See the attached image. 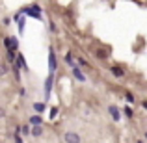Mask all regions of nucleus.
Instances as JSON below:
<instances>
[{"instance_id":"7c9ffc66","label":"nucleus","mask_w":147,"mask_h":143,"mask_svg":"<svg viewBox=\"0 0 147 143\" xmlns=\"http://www.w3.org/2000/svg\"><path fill=\"white\" fill-rule=\"evenodd\" d=\"M145 140H147V132H145Z\"/></svg>"},{"instance_id":"f8f14e48","label":"nucleus","mask_w":147,"mask_h":143,"mask_svg":"<svg viewBox=\"0 0 147 143\" xmlns=\"http://www.w3.org/2000/svg\"><path fill=\"white\" fill-rule=\"evenodd\" d=\"M65 63H67L71 69H73V67H76V61H75V58H73V54H71V52L65 54Z\"/></svg>"},{"instance_id":"20e7f679","label":"nucleus","mask_w":147,"mask_h":143,"mask_svg":"<svg viewBox=\"0 0 147 143\" xmlns=\"http://www.w3.org/2000/svg\"><path fill=\"white\" fill-rule=\"evenodd\" d=\"M63 140H65V143H80L82 138H80V134H76V132H65Z\"/></svg>"},{"instance_id":"cd10ccee","label":"nucleus","mask_w":147,"mask_h":143,"mask_svg":"<svg viewBox=\"0 0 147 143\" xmlns=\"http://www.w3.org/2000/svg\"><path fill=\"white\" fill-rule=\"evenodd\" d=\"M142 106H144V110H145V111H147V99H145V100H144V102H142Z\"/></svg>"},{"instance_id":"aec40b11","label":"nucleus","mask_w":147,"mask_h":143,"mask_svg":"<svg viewBox=\"0 0 147 143\" xmlns=\"http://www.w3.org/2000/svg\"><path fill=\"white\" fill-rule=\"evenodd\" d=\"M11 71H13V75H15V80H17V82H21V73H19V69L15 67V65H11Z\"/></svg>"},{"instance_id":"39448f33","label":"nucleus","mask_w":147,"mask_h":143,"mask_svg":"<svg viewBox=\"0 0 147 143\" xmlns=\"http://www.w3.org/2000/svg\"><path fill=\"white\" fill-rule=\"evenodd\" d=\"M15 67L17 69H22V71H26L28 73V65H26V60H24V56L22 54H17V58H15Z\"/></svg>"},{"instance_id":"5701e85b","label":"nucleus","mask_w":147,"mask_h":143,"mask_svg":"<svg viewBox=\"0 0 147 143\" xmlns=\"http://www.w3.org/2000/svg\"><path fill=\"white\" fill-rule=\"evenodd\" d=\"M75 61L78 63L76 67H88V61H86V60H82V58H78V60H75Z\"/></svg>"},{"instance_id":"393cba45","label":"nucleus","mask_w":147,"mask_h":143,"mask_svg":"<svg viewBox=\"0 0 147 143\" xmlns=\"http://www.w3.org/2000/svg\"><path fill=\"white\" fill-rule=\"evenodd\" d=\"M56 115H58V108H56V106H52V108H50V119H54Z\"/></svg>"},{"instance_id":"1a4fd4ad","label":"nucleus","mask_w":147,"mask_h":143,"mask_svg":"<svg viewBox=\"0 0 147 143\" xmlns=\"http://www.w3.org/2000/svg\"><path fill=\"white\" fill-rule=\"evenodd\" d=\"M30 134H32L34 138H41L43 136V126L41 125H34V128H30Z\"/></svg>"},{"instance_id":"7ed1b4c3","label":"nucleus","mask_w":147,"mask_h":143,"mask_svg":"<svg viewBox=\"0 0 147 143\" xmlns=\"http://www.w3.org/2000/svg\"><path fill=\"white\" fill-rule=\"evenodd\" d=\"M52 84H54V75L49 73L47 80H45V100L50 99V93H52Z\"/></svg>"},{"instance_id":"9b49d317","label":"nucleus","mask_w":147,"mask_h":143,"mask_svg":"<svg viewBox=\"0 0 147 143\" xmlns=\"http://www.w3.org/2000/svg\"><path fill=\"white\" fill-rule=\"evenodd\" d=\"M32 108H34V111H37V113L41 115L45 110H47V104H45V102H34V106H32Z\"/></svg>"},{"instance_id":"6e6552de","label":"nucleus","mask_w":147,"mask_h":143,"mask_svg":"<svg viewBox=\"0 0 147 143\" xmlns=\"http://www.w3.org/2000/svg\"><path fill=\"white\" fill-rule=\"evenodd\" d=\"M71 71H73V76H75V78L78 80V82H86V75H84V73L80 71L78 67H73Z\"/></svg>"},{"instance_id":"c756f323","label":"nucleus","mask_w":147,"mask_h":143,"mask_svg":"<svg viewBox=\"0 0 147 143\" xmlns=\"http://www.w3.org/2000/svg\"><path fill=\"white\" fill-rule=\"evenodd\" d=\"M136 143H144V141H142V140H138V141H136Z\"/></svg>"},{"instance_id":"b1692460","label":"nucleus","mask_w":147,"mask_h":143,"mask_svg":"<svg viewBox=\"0 0 147 143\" xmlns=\"http://www.w3.org/2000/svg\"><path fill=\"white\" fill-rule=\"evenodd\" d=\"M106 56H108V50H97V58H100V60H104Z\"/></svg>"},{"instance_id":"2eb2a0df","label":"nucleus","mask_w":147,"mask_h":143,"mask_svg":"<svg viewBox=\"0 0 147 143\" xmlns=\"http://www.w3.org/2000/svg\"><path fill=\"white\" fill-rule=\"evenodd\" d=\"M7 71H9V65H7L6 61H2V63H0V76L7 75Z\"/></svg>"},{"instance_id":"4468645a","label":"nucleus","mask_w":147,"mask_h":143,"mask_svg":"<svg viewBox=\"0 0 147 143\" xmlns=\"http://www.w3.org/2000/svg\"><path fill=\"white\" fill-rule=\"evenodd\" d=\"M123 113H125V115H127L129 119H132V117H134V110H132V108L129 106V104H127V106L123 108Z\"/></svg>"},{"instance_id":"ddd939ff","label":"nucleus","mask_w":147,"mask_h":143,"mask_svg":"<svg viewBox=\"0 0 147 143\" xmlns=\"http://www.w3.org/2000/svg\"><path fill=\"white\" fill-rule=\"evenodd\" d=\"M30 125H43V117L41 115H32V117L28 119Z\"/></svg>"},{"instance_id":"a878e982","label":"nucleus","mask_w":147,"mask_h":143,"mask_svg":"<svg viewBox=\"0 0 147 143\" xmlns=\"http://www.w3.org/2000/svg\"><path fill=\"white\" fill-rule=\"evenodd\" d=\"M2 22H4V26H9V24H11V19H9V17H4Z\"/></svg>"},{"instance_id":"f3484780","label":"nucleus","mask_w":147,"mask_h":143,"mask_svg":"<svg viewBox=\"0 0 147 143\" xmlns=\"http://www.w3.org/2000/svg\"><path fill=\"white\" fill-rule=\"evenodd\" d=\"M19 132H22V136H30V126L28 125H24V126H21V128H19Z\"/></svg>"},{"instance_id":"dca6fc26","label":"nucleus","mask_w":147,"mask_h":143,"mask_svg":"<svg viewBox=\"0 0 147 143\" xmlns=\"http://www.w3.org/2000/svg\"><path fill=\"white\" fill-rule=\"evenodd\" d=\"M125 99H127V102H129V106H132L134 100H136V97L130 93V91H127V93H125Z\"/></svg>"},{"instance_id":"6ab92c4d","label":"nucleus","mask_w":147,"mask_h":143,"mask_svg":"<svg viewBox=\"0 0 147 143\" xmlns=\"http://www.w3.org/2000/svg\"><path fill=\"white\" fill-rule=\"evenodd\" d=\"M24 21H26V19H21V17L17 19V22H19V34L24 32Z\"/></svg>"},{"instance_id":"4be33fe9","label":"nucleus","mask_w":147,"mask_h":143,"mask_svg":"<svg viewBox=\"0 0 147 143\" xmlns=\"http://www.w3.org/2000/svg\"><path fill=\"white\" fill-rule=\"evenodd\" d=\"M4 45H6L7 50H11V36H6V37H4Z\"/></svg>"},{"instance_id":"423d86ee","label":"nucleus","mask_w":147,"mask_h":143,"mask_svg":"<svg viewBox=\"0 0 147 143\" xmlns=\"http://www.w3.org/2000/svg\"><path fill=\"white\" fill-rule=\"evenodd\" d=\"M108 113L112 115V119H114L115 123H117L119 119H121V110H119V108H115L114 104H112V106H108Z\"/></svg>"},{"instance_id":"a211bd4d","label":"nucleus","mask_w":147,"mask_h":143,"mask_svg":"<svg viewBox=\"0 0 147 143\" xmlns=\"http://www.w3.org/2000/svg\"><path fill=\"white\" fill-rule=\"evenodd\" d=\"M13 140H15V143H24V140H22L21 134H19V126L15 128V138H13Z\"/></svg>"},{"instance_id":"9d476101","label":"nucleus","mask_w":147,"mask_h":143,"mask_svg":"<svg viewBox=\"0 0 147 143\" xmlns=\"http://www.w3.org/2000/svg\"><path fill=\"white\" fill-rule=\"evenodd\" d=\"M15 58H17V52H15V50H7V54H6V63L7 65H13L15 63Z\"/></svg>"},{"instance_id":"412c9836","label":"nucleus","mask_w":147,"mask_h":143,"mask_svg":"<svg viewBox=\"0 0 147 143\" xmlns=\"http://www.w3.org/2000/svg\"><path fill=\"white\" fill-rule=\"evenodd\" d=\"M17 48H19V41H17V37L11 36V50H15V52H17Z\"/></svg>"},{"instance_id":"bb28decb","label":"nucleus","mask_w":147,"mask_h":143,"mask_svg":"<svg viewBox=\"0 0 147 143\" xmlns=\"http://www.w3.org/2000/svg\"><path fill=\"white\" fill-rule=\"evenodd\" d=\"M49 26H50V32H56V24H54L52 21H50V24H49Z\"/></svg>"},{"instance_id":"0eeeda50","label":"nucleus","mask_w":147,"mask_h":143,"mask_svg":"<svg viewBox=\"0 0 147 143\" xmlns=\"http://www.w3.org/2000/svg\"><path fill=\"white\" fill-rule=\"evenodd\" d=\"M110 71H112V75L117 76V78H123V76H125V69H123L121 65H112Z\"/></svg>"},{"instance_id":"f257e3e1","label":"nucleus","mask_w":147,"mask_h":143,"mask_svg":"<svg viewBox=\"0 0 147 143\" xmlns=\"http://www.w3.org/2000/svg\"><path fill=\"white\" fill-rule=\"evenodd\" d=\"M22 15H26V17H34V19H41V15H43V11H41V6H37V4H32L30 7H22L21 9Z\"/></svg>"},{"instance_id":"c85d7f7f","label":"nucleus","mask_w":147,"mask_h":143,"mask_svg":"<svg viewBox=\"0 0 147 143\" xmlns=\"http://www.w3.org/2000/svg\"><path fill=\"white\" fill-rule=\"evenodd\" d=\"M6 115V111H4V108H0V117H4Z\"/></svg>"},{"instance_id":"f03ea898","label":"nucleus","mask_w":147,"mask_h":143,"mask_svg":"<svg viewBox=\"0 0 147 143\" xmlns=\"http://www.w3.org/2000/svg\"><path fill=\"white\" fill-rule=\"evenodd\" d=\"M56 69H58V60H56V54H54V48L50 47L49 48V71L54 75Z\"/></svg>"}]
</instances>
